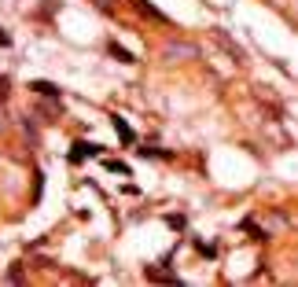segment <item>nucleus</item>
<instances>
[{
	"label": "nucleus",
	"mask_w": 298,
	"mask_h": 287,
	"mask_svg": "<svg viewBox=\"0 0 298 287\" xmlns=\"http://www.w3.org/2000/svg\"><path fill=\"white\" fill-rule=\"evenodd\" d=\"M99 151H103V147H99V144H89V140H78V144H74V151L67 155V159L74 162V166H78V162H85V159H96V155Z\"/></svg>",
	"instance_id": "1"
},
{
	"label": "nucleus",
	"mask_w": 298,
	"mask_h": 287,
	"mask_svg": "<svg viewBox=\"0 0 298 287\" xmlns=\"http://www.w3.org/2000/svg\"><path fill=\"white\" fill-rule=\"evenodd\" d=\"M114 129H118V136H122V144H133V140H136V133L129 129L125 118H114Z\"/></svg>",
	"instance_id": "2"
},
{
	"label": "nucleus",
	"mask_w": 298,
	"mask_h": 287,
	"mask_svg": "<svg viewBox=\"0 0 298 287\" xmlns=\"http://www.w3.org/2000/svg\"><path fill=\"white\" fill-rule=\"evenodd\" d=\"M33 92H41V96H59V89L52 85V81H30Z\"/></svg>",
	"instance_id": "3"
},
{
	"label": "nucleus",
	"mask_w": 298,
	"mask_h": 287,
	"mask_svg": "<svg viewBox=\"0 0 298 287\" xmlns=\"http://www.w3.org/2000/svg\"><path fill=\"white\" fill-rule=\"evenodd\" d=\"M147 280H162V284H177V276H173V273H166V269H151V265H147Z\"/></svg>",
	"instance_id": "4"
},
{
	"label": "nucleus",
	"mask_w": 298,
	"mask_h": 287,
	"mask_svg": "<svg viewBox=\"0 0 298 287\" xmlns=\"http://www.w3.org/2000/svg\"><path fill=\"white\" fill-rule=\"evenodd\" d=\"M107 52H110V55H114V59H122V63H133V55H129V52L122 48V44H114V41H110V44H107Z\"/></svg>",
	"instance_id": "5"
},
{
	"label": "nucleus",
	"mask_w": 298,
	"mask_h": 287,
	"mask_svg": "<svg viewBox=\"0 0 298 287\" xmlns=\"http://www.w3.org/2000/svg\"><path fill=\"white\" fill-rule=\"evenodd\" d=\"M103 166H107V170H110V173H122V177H129V173H133V170H129V166H125V162H118V159H107Z\"/></svg>",
	"instance_id": "6"
},
{
	"label": "nucleus",
	"mask_w": 298,
	"mask_h": 287,
	"mask_svg": "<svg viewBox=\"0 0 298 287\" xmlns=\"http://www.w3.org/2000/svg\"><path fill=\"white\" fill-rule=\"evenodd\" d=\"M136 4H140V11H147V15H151V18H158V22H166V15H162V11H158V7H155V4H147V0H136Z\"/></svg>",
	"instance_id": "7"
},
{
	"label": "nucleus",
	"mask_w": 298,
	"mask_h": 287,
	"mask_svg": "<svg viewBox=\"0 0 298 287\" xmlns=\"http://www.w3.org/2000/svg\"><path fill=\"white\" fill-rule=\"evenodd\" d=\"M243 228H247V232H250V236H254V239H265V232H262V228H258V225H254V221H250V217L243 221Z\"/></svg>",
	"instance_id": "8"
},
{
	"label": "nucleus",
	"mask_w": 298,
	"mask_h": 287,
	"mask_svg": "<svg viewBox=\"0 0 298 287\" xmlns=\"http://www.w3.org/2000/svg\"><path fill=\"white\" fill-rule=\"evenodd\" d=\"M195 247H199V254H217V247H213V243H202V239H195Z\"/></svg>",
	"instance_id": "9"
},
{
	"label": "nucleus",
	"mask_w": 298,
	"mask_h": 287,
	"mask_svg": "<svg viewBox=\"0 0 298 287\" xmlns=\"http://www.w3.org/2000/svg\"><path fill=\"white\" fill-rule=\"evenodd\" d=\"M166 221H170V228H184V217H177V214H170Z\"/></svg>",
	"instance_id": "10"
},
{
	"label": "nucleus",
	"mask_w": 298,
	"mask_h": 287,
	"mask_svg": "<svg viewBox=\"0 0 298 287\" xmlns=\"http://www.w3.org/2000/svg\"><path fill=\"white\" fill-rule=\"evenodd\" d=\"M7 92H11V85H7V78H0V99H4Z\"/></svg>",
	"instance_id": "11"
},
{
	"label": "nucleus",
	"mask_w": 298,
	"mask_h": 287,
	"mask_svg": "<svg viewBox=\"0 0 298 287\" xmlns=\"http://www.w3.org/2000/svg\"><path fill=\"white\" fill-rule=\"evenodd\" d=\"M7 44H11V37H7L4 30H0V48H7Z\"/></svg>",
	"instance_id": "12"
}]
</instances>
